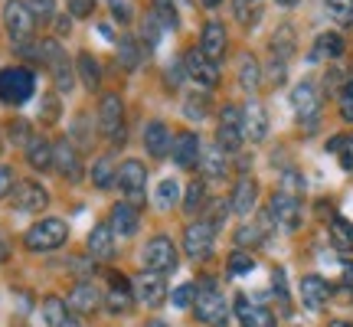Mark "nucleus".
Masks as SVG:
<instances>
[{
	"instance_id": "nucleus-1",
	"label": "nucleus",
	"mask_w": 353,
	"mask_h": 327,
	"mask_svg": "<svg viewBox=\"0 0 353 327\" xmlns=\"http://www.w3.org/2000/svg\"><path fill=\"white\" fill-rule=\"evenodd\" d=\"M193 308H196V317H200L206 327H226L229 304H226V298L219 295V288L213 285V278H200Z\"/></svg>"
},
{
	"instance_id": "nucleus-2",
	"label": "nucleus",
	"mask_w": 353,
	"mask_h": 327,
	"mask_svg": "<svg viewBox=\"0 0 353 327\" xmlns=\"http://www.w3.org/2000/svg\"><path fill=\"white\" fill-rule=\"evenodd\" d=\"M33 92H37V76L26 66L0 69V101L3 105H23L33 99Z\"/></svg>"
},
{
	"instance_id": "nucleus-3",
	"label": "nucleus",
	"mask_w": 353,
	"mask_h": 327,
	"mask_svg": "<svg viewBox=\"0 0 353 327\" xmlns=\"http://www.w3.org/2000/svg\"><path fill=\"white\" fill-rule=\"evenodd\" d=\"M65 239H69V229H65L63 219H39V223H33V226L26 229V236H23L30 252H52V249H59Z\"/></svg>"
},
{
	"instance_id": "nucleus-4",
	"label": "nucleus",
	"mask_w": 353,
	"mask_h": 327,
	"mask_svg": "<svg viewBox=\"0 0 353 327\" xmlns=\"http://www.w3.org/2000/svg\"><path fill=\"white\" fill-rule=\"evenodd\" d=\"M114 187L121 190L125 203L131 206H144V187H148V167L141 161H125L118 167V177H114Z\"/></svg>"
},
{
	"instance_id": "nucleus-5",
	"label": "nucleus",
	"mask_w": 353,
	"mask_h": 327,
	"mask_svg": "<svg viewBox=\"0 0 353 327\" xmlns=\"http://www.w3.org/2000/svg\"><path fill=\"white\" fill-rule=\"evenodd\" d=\"M3 23H7V33H10V39L17 43V50H20V46H26V43L33 39L37 17H33V10L26 7L23 0H7V7H3Z\"/></svg>"
},
{
	"instance_id": "nucleus-6",
	"label": "nucleus",
	"mask_w": 353,
	"mask_h": 327,
	"mask_svg": "<svg viewBox=\"0 0 353 327\" xmlns=\"http://www.w3.org/2000/svg\"><path fill=\"white\" fill-rule=\"evenodd\" d=\"M99 131L105 138H112L114 144H121L128 138V128H125V101L121 95H105L99 105Z\"/></svg>"
},
{
	"instance_id": "nucleus-7",
	"label": "nucleus",
	"mask_w": 353,
	"mask_h": 327,
	"mask_svg": "<svg viewBox=\"0 0 353 327\" xmlns=\"http://www.w3.org/2000/svg\"><path fill=\"white\" fill-rule=\"evenodd\" d=\"M141 265L151 275H167L176 268V246L167 236H154L144 249H141Z\"/></svg>"
},
{
	"instance_id": "nucleus-8",
	"label": "nucleus",
	"mask_w": 353,
	"mask_h": 327,
	"mask_svg": "<svg viewBox=\"0 0 353 327\" xmlns=\"http://www.w3.org/2000/svg\"><path fill=\"white\" fill-rule=\"evenodd\" d=\"M268 219L281 232H294V229L301 226V203H298V197L278 190L275 197H272V203H268Z\"/></svg>"
},
{
	"instance_id": "nucleus-9",
	"label": "nucleus",
	"mask_w": 353,
	"mask_h": 327,
	"mask_svg": "<svg viewBox=\"0 0 353 327\" xmlns=\"http://www.w3.org/2000/svg\"><path fill=\"white\" fill-rule=\"evenodd\" d=\"M242 138H245V128H242V112L236 105H226L219 112V128H216V144L226 154H236L242 148Z\"/></svg>"
},
{
	"instance_id": "nucleus-10",
	"label": "nucleus",
	"mask_w": 353,
	"mask_h": 327,
	"mask_svg": "<svg viewBox=\"0 0 353 327\" xmlns=\"http://www.w3.org/2000/svg\"><path fill=\"white\" fill-rule=\"evenodd\" d=\"M291 105H294V115L301 118L304 131H314L317 128V112H321V101H317V88L311 82H298L294 92H291Z\"/></svg>"
},
{
	"instance_id": "nucleus-11",
	"label": "nucleus",
	"mask_w": 353,
	"mask_h": 327,
	"mask_svg": "<svg viewBox=\"0 0 353 327\" xmlns=\"http://www.w3.org/2000/svg\"><path fill=\"white\" fill-rule=\"evenodd\" d=\"M216 246V229L203 219V223H190L183 232V252L190 259H210Z\"/></svg>"
},
{
	"instance_id": "nucleus-12",
	"label": "nucleus",
	"mask_w": 353,
	"mask_h": 327,
	"mask_svg": "<svg viewBox=\"0 0 353 327\" xmlns=\"http://www.w3.org/2000/svg\"><path fill=\"white\" fill-rule=\"evenodd\" d=\"M52 167L59 170V177L63 180H82V157H79L76 144L69 138H59L56 144H52Z\"/></svg>"
},
{
	"instance_id": "nucleus-13",
	"label": "nucleus",
	"mask_w": 353,
	"mask_h": 327,
	"mask_svg": "<svg viewBox=\"0 0 353 327\" xmlns=\"http://www.w3.org/2000/svg\"><path fill=\"white\" fill-rule=\"evenodd\" d=\"M13 206L20 210V213H39L46 203H50V193L39 187L37 180H20L17 187H13Z\"/></svg>"
},
{
	"instance_id": "nucleus-14",
	"label": "nucleus",
	"mask_w": 353,
	"mask_h": 327,
	"mask_svg": "<svg viewBox=\"0 0 353 327\" xmlns=\"http://www.w3.org/2000/svg\"><path fill=\"white\" fill-rule=\"evenodd\" d=\"M131 304H134L131 281H128L125 275L112 272V275H108V291H105V308H108L112 315H125V311H131Z\"/></svg>"
},
{
	"instance_id": "nucleus-15",
	"label": "nucleus",
	"mask_w": 353,
	"mask_h": 327,
	"mask_svg": "<svg viewBox=\"0 0 353 327\" xmlns=\"http://www.w3.org/2000/svg\"><path fill=\"white\" fill-rule=\"evenodd\" d=\"M65 304H69L76 315H95L101 304H105V295L99 291V285H92V281H79V285H72L69 301Z\"/></svg>"
},
{
	"instance_id": "nucleus-16",
	"label": "nucleus",
	"mask_w": 353,
	"mask_h": 327,
	"mask_svg": "<svg viewBox=\"0 0 353 327\" xmlns=\"http://www.w3.org/2000/svg\"><path fill=\"white\" fill-rule=\"evenodd\" d=\"M187 76L196 82V86H203V88H213L216 82H219V66L213 63V59H206L200 52V46L196 50H190L187 52Z\"/></svg>"
},
{
	"instance_id": "nucleus-17",
	"label": "nucleus",
	"mask_w": 353,
	"mask_h": 327,
	"mask_svg": "<svg viewBox=\"0 0 353 327\" xmlns=\"http://www.w3.org/2000/svg\"><path fill=\"white\" fill-rule=\"evenodd\" d=\"M236 315H239L242 327H278L275 315L262 304H252L245 295H236Z\"/></svg>"
},
{
	"instance_id": "nucleus-18",
	"label": "nucleus",
	"mask_w": 353,
	"mask_h": 327,
	"mask_svg": "<svg viewBox=\"0 0 353 327\" xmlns=\"http://www.w3.org/2000/svg\"><path fill=\"white\" fill-rule=\"evenodd\" d=\"M226 26L219 23V20H210V23L203 26L200 33V52L206 56V59H213V63H219L223 59V52H226Z\"/></svg>"
},
{
	"instance_id": "nucleus-19",
	"label": "nucleus",
	"mask_w": 353,
	"mask_h": 327,
	"mask_svg": "<svg viewBox=\"0 0 353 327\" xmlns=\"http://www.w3.org/2000/svg\"><path fill=\"white\" fill-rule=\"evenodd\" d=\"M108 226H112L114 236H134L141 229V213L138 206H131V203H114L112 206V216H108Z\"/></svg>"
},
{
	"instance_id": "nucleus-20",
	"label": "nucleus",
	"mask_w": 353,
	"mask_h": 327,
	"mask_svg": "<svg viewBox=\"0 0 353 327\" xmlns=\"http://www.w3.org/2000/svg\"><path fill=\"white\" fill-rule=\"evenodd\" d=\"M134 298H138L144 308H161L167 298V285L161 275H141L138 281H134Z\"/></svg>"
},
{
	"instance_id": "nucleus-21",
	"label": "nucleus",
	"mask_w": 353,
	"mask_h": 327,
	"mask_svg": "<svg viewBox=\"0 0 353 327\" xmlns=\"http://www.w3.org/2000/svg\"><path fill=\"white\" fill-rule=\"evenodd\" d=\"M330 298V281L321 275H304L301 278V301L307 311H321Z\"/></svg>"
},
{
	"instance_id": "nucleus-22",
	"label": "nucleus",
	"mask_w": 353,
	"mask_h": 327,
	"mask_svg": "<svg viewBox=\"0 0 353 327\" xmlns=\"http://www.w3.org/2000/svg\"><path fill=\"white\" fill-rule=\"evenodd\" d=\"M200 151H203V144H200V138H196L193 131L176 135V141H174V161H176V167L193 170V167L200 164Z\"/></svg>"
},
{
	"instance_id": "nucleus-23",
	"label": "nucleus",
	"mask_w": 353,
	"mask_h": 327,
	"mask_svg": "<svg viewBox=\"0 0 353 327\" xmlns=\"http://www.w3.org/2000/svg\"><path fill=\"white\" fill-rule=\"evenodd\" d=\"M200 164H203V177L210 180H226L229 177V154L219 144H210L200 151Z\"/></svg>"
},
{
	"instance_id": "nucleus-24",
	"label": "nucleus",
	"mask_w": 353,
	"mask_h": 327,
	"mask_svg": "<svg viewBox=\"0 0 353 327\" xmlns=\"http://www.w3.org/2000/svg\"><path fill=\"white\" fill-rule=\"evenodd\" d=\"M43 317H46V327H79L76 311L63 298H56V295H50L43 301Z\"/></svg>"
},
{
	"instance_id": "nucleus-25",
	"label": "nucleus",
	"mask_w": 353,
	"mask_h": 327,
	"mask_svg": "<svg viewBox=\"0 0 353 327\" xmlns=\"http://www.w3.org/2000/svg\"><path fill=\"white\" fill-rule=\"evenodd\" d=\"M255 200H259V184H255L252 177H242L239 184H236V190H232V200H229V210L232 213H252L255 210Z\"/></svg>"
},
{
	"instance_id": "nucleus-26",
	"label": "nucleus",
	"mask_w": 353,
	"mask_h": 327,
	"mask_svg": "<svg viewBox=\"0 0 353 327\" xmlns=\"http://www.w3.org/2000/svg\"><path fill=\"white\" fill-rule=\"evenodd\" d=\"M242 128H245V138L252 141H265V135H268V115L255 99L242 108Z\"/></svg>"
},
{
	"instance_id": "nucleus-27",
	"label": "nucleus",
	"mask_w": 353,
	"mask_h": 327,
	"mask_svg": "<svg viewBox=\"0 0 353 327\" xmlns=\"http://www.w3.org/2000/svg\"><path fill=\"white\" fill-rule=\"evenodd\" d=\"M88 255L92 259H112L114 255V232L112 226H95L92 232H88Z\"/></svg>"
},
{
	"instance_id": "nucleus-28",
	"label": "nucleus",
	"mask_w": 353,
	"mask_h": 327,
	"mask_svg": "<svg viewBox=\"0 0 353 327\" xmlns=\"http://www.w3.org/2000/svg\"><path fill=\"white\" fill-rule=\"evenodd\" d=\"M144 148L151 151V157H167L170 151V131L164 121H151L144 128Z\"/></svg>"
},
{
	"instance_id": "nucleus-29",
	"label": "nucleus",
	"mask_w": 353,
	"mask_h": 327,
	"mask_svg": "<svg viewBox=\"0 0 353 327\" xmlns=\"http://www.w3.org/2000/svg\"><path fill=\"white\" fill-rule=\"evenodd\" d=\"M26 161H30V167H33V170L46 174V170L52 167V141L30 138V144H26Z\"/></svg>"
},
{
	"instance_id": "nucleus-30",
	"label": "nucleus",
	"mask_w": 353,
	"mask_h": 327,
	"mask_svg": "<svg viewBox=\"0 0 353 327\" xmlns=\"http://www.w3.org/2000/svg\"><path fill=\"white\" fill-rule=\"evenodd\" d=\"M343 52V37L341 33H321L314 39V50H311V63H321V59H334Z\"/></svg>"
},
{
	"instance_id": "nucleus-31",
	"label": "nucleus",
	"mask_w": 353,
	"mask_h": 327,
	"mask_svg": "<svg viewBox=\"0 0 353 327\" xmlns=\"http://www.w3.org/2000/svg\"><path fill=\"white\" fill-rule=\"evenodd\" d=\"M239 82L245 92H255V88L262 86V66L255 59L252 52H242L239 56Z\"/></svg>"
},
{
	"instance_id": "nucleus-32",
	"label": "nucleus",
	"mask_w": 353,
	"mask_h": 327,
	"mask_svg": "<svg viewBox=\"0 0 353 327\" xmlns=\"http://www.w3.org/2000/svg\"><path fill=\"white\" fill-rule=\"evenodd\" d=\"M330 242H334V249L337 252H353L350 219H343V216H334V219H330Z\"/></svg>"
},
{
	"instance_id": "nucleus-33",
	"label": "nucleus",
	"mask_w": 353,
	"mask_h": 327,
	"mask_svg": "<svg viewBox=\"0 0 353 327\" xmlns=\"http://www.w3.org/2000/svg\"><path fill=\"white\" fill-rule=\"evenodd\" d=\"M154 20L164 30H176L180 26V13H176V0H151Z\"/></svg>"
},
{
	"instance_id": "nucleus-34",
	"label": "nucleus",
	"mask_w": 353,
	"mask_h": 327,
	"mask_svg": "<svg viewBox=\"0 0 353 327\" xmlns=\"http://www.w3.org/2000/svg\"><path fill=\"white\" fill-rule=\"evenodd\" d=\"M327 151L337 154V161H341L343 170H353V135H337V138H330Z\"/></svg>"
},
{
	"instance_id": "nucleus-35",
	"label": "nucleus",
	"mask_w": 353,
	"mask_h": 327,
	"mask_svg": "<svg viewBox=\"0 0 353 327\" xmlns=\"http://www.w3.org/2000/svg\"><path fill=\"white\" fill-rule=\"evenodd\" d=\"M79 72H82V82H85L88 92H99L101 69H99V63L92 59V52H79Z\"/></svg>"
},
{
	"instance_id": "nucleus-36",
	"label": "nucleus",
	"mask_w": 353,
	"mask_h": 327,
	"mask_svg": "<svg viewBox=\"0 0 353 327\" xmlns=\"http://www.w3.org/2000/svg\"><path fill=\"white\" fill-rule=\"evenodd\" d=\"M272 52H275L278 59H285V63H288V56H294V30L288 23L278 26L275 39H272Z\"/></svg>"
},
{
	"instance_id": "nucleus-37",
	"label": "nucleus",
	"mask_w": 353,
	"mask_h": 327,
	"mask_svg": "<svg viewBox=\"0 0 353 327\" xmlns=\"http://www.w3.org/2000/svg\"><path fill=\"white\" fill-rule=\"evenodd\" d=\"M183 115L193 118V121H203V118L210 115V99H206L203 92H190L187 99H183Z\"/></svg>"
},
{
	"instance_id": "nucleus-38",
	"label": "nucleus",
	"mask_w": 353,
	"mask_h": 327,
	"mask_svg": "<svg viewBox=\"0 0 353 327\" xmlns=\"http://www.w3.org/2000/svg\"><path fill=\"white\" fill-rule=\"evenodd\" d=\"M114 177H118V170H114V164L108 161V157H101V161L92 167V184H95V190L114 187Z\"/></svg>"
},
{
	"instance_id": "nucleus-39",
	"label": "nucleus",
	"mask_w": 353,
	"mask_h": 327,
	"mask_svg": "<svg viewBox=\"0 0 353 327\" xmlns=\"http://www.w3.org/2000/svg\"><path fill=\"white\" fill-rule=\"evenodd\" d=\"M52 76H56V86H59V92H72V66H69V59L63 56H56L52 59Z\"/></svg>"
},
{
	"instance_id": "nucleus-40",
	"label": "nucleus",
	"mask_w": 353,
	"mask_h": 327,
	"mask_svg": "<svg viewBox=\"0 0 353 327\" xmlns=\"http://www.w3.org/2000/svg\"><path fill=\"white\" fill-rule=\"evenodd\" d=\"M203 206H206V187H203V180H193L187 187V197H183V210L187 213H200Z\"/></svg>"
},
{
	"instance_id": "nucleus-41",
	"label": "nucleus",
	"mask_w": 353,
	"mask_h": 327,
	"mask_svg": "<svg viewBox=\"0 0 353 327\" xmlns=\"http://www.w3.org/2000/svg\"><path fill=\"white\" fill-rule=\"evenodd\" d=\"M327 13L334 17V23L353 26V0H327Z\"/></svg>"
},
{
	"instance_id": "nucleus-42",
	"label": "nucleus",
	"mask_w": 353,
	"mask_h": 327,
	"mask_svg": "<svg viewBox=\"0 0 353 327\" xmlns=\"http://www.w3.org/2000/svg\"><path fill=\"white\" fill-rule=\"evenodd\" d=\"M176 197H180V190H176V180H161L157 184V193H154V200H157V206L161 210H170L176 203Z\"/></svg>"
},
{
	"instance_id": "nucleus-43",
	"label": "nucleus",
	"mask_w": 353,
	"mask_h": 327,
	"mask_svg": "<svg viewBox=\"0 0 353 327\" xmlns=\"http://www.w3.org/2000/svg\"><path fill=\"white\" fill-rule=\"evenodd\" d=\"M161 30H164V26L154 20V13H148V20L141 26V43H144V50H154V46L161 43Z\"/></svg>"
},
{
	"instance_id": "nucleus-44",
	"label": "nucleus",
	"mask_w": 353,
	"mask_h": 327,
	"mask_svg": "<svg viewBox=\"0 0 353 327\" xmlns=\"http://www.w3.org/2000/svg\"><path fill=\"white\" fill-rule=\"evenodd\" d=\"M7 135H10L13 144H30V138H33V131H30V121H23V118H10L7 121Z\"/></svg>"
},
{
	"instance_id": "nucleus-45",
	"label": "nucleus",
	"mask_w": 353,
	"mask_h": 327,
	"mask_svg": "<svg viewBox=\"0 0 353 327\" xmlns=\"http://www.w3.org/2000/svg\"><path fill=\"white\" fill-rule=\"evenodd\" d=\"M255 268V259L249 255V252H232L229 255V275H245V272H252Z\"/></svg>"
},
{
	"instance_id": "nucleus-46",
	"label": "nucleus",
	"mask_w": 353,
	"mask_h": 327,
	"mask_svg": "<svg viewBox=\"0 0 353 327\" xmlns=\"http://www.w3.org/2000/svg\"><path fill=\"white\" fill-rule=\"evenodd\" d=\"M118 59H121V63L128 66V69H134V66L141 63V52H138V43H134V39H121V43H118Z\"/></svg>"
},
{
	"instance_id": "nucleus-47",
	"label": "nucleus",
	"mask_w": 353,
	"mask_h": 327,
	"mask_svg": "<svg viewBox=\"0 0 353 327\" xmlns=\"http://www.w3.org/2000/svg\"><path fill=\"white\" fill-rule=\"evenodd\" d=\"M265 236H268V229H262V226H242L236 232V242L239 246H259V242H265Z\"/></svg>"
},
{
	"instance_id": "nucleus-48",
	"label": "nucleus",
	"mask_w": 353,
	"mask_h": 327,
	"mask_svg": "<svg viewBox=\"0 0 353 327\" xmlns=\"http://www.w3.org/2000/svg\"><path fill=\"white\" fill-rule=\"evenodd\" d=\"M26 7L33 10L37 20H52V17H56V3H52V0H26Z\"/></svg>"
},
{
	"instance_id": "nucleus-49",
	"label": "nucleus",
	"mask_w": 353,
	"mask_h": 327,
	"mask_svg": "<svg viewBox=\"0 0 353 327\" xmlns=\"http://www.w3.org/2000/svg\"><path fill=\"white\" fill-rule=\"evenodd\" d=\"M196 301V285H180L174 291V308H193Z\"/></svg>"
},
{
	"instance_id": "nucleus-50",
	"label": "nucleus",
	"mask_w": 353,
	"mask_h": 327,
	"mask_svg": "<svg viewBox=\"0 0 353 327\" xmlns=\"http://www.w3.org/2000/svg\"><path fill=\"white\" fill-rule=\"evenodd\" d=\"M39 115H43V121H46V125H52V121L59 118V99H56V95H46L43 105H39Z\"/></svg>"
},
{
	"instance_id": "nucleus-51",
	"label": "nucleus",
	"mask_w": 353,
	"mask_h": 327,
	"mask_svg": "<svg viewBox=\"0 0 353 327\" xmlns=\"http://www.w3.org/2000/svg\"><path fill=\"white\" fill-rule=\"evenodd\" d=\"M341 115L347 121H353V79L341 88Z\"/></svg>"
},
{
	"instance_id": "nucleus-52",
	"label": "nucleus",
	"mask_w": 353,
	"mask_h": 327,
	"mask_svg": "<svg viewBox=\"0 0 353 327\" xmlns=\"http://www.w3.org/2000/svg\"><path fill=\"white\" fill-rule=\"evenodd\" d=\"M13 187H17V180H13V170H10V167H0V200H3V197H10Z\"/></svg>"
},
{
	"instance_id": "nucleus-53",
	"label": "nucleus",
	"mask_w": 353,
	"mask_h": 327,
	"mask_svg": "<svg viewBox=\"0 0 353 327\" xmlns=\"http://www.w3.org/2000/svg\"><path fill=\"white\" fill-rule=\"evenodd\" d=\"M65 3H69L72 17H88V13L95 10V0H65Z\"/></svg>"
},
{
	"instance_id": "nucleus-54",
	"label": "nucleus",
	"mask_w": 353,
	"mask_h": 327,
	"mask_svg": "<svg viewBox=\"0 0 353 327\" xmlns=\"http://www.w3.org/2000/svg\"><path fill=\"white\" fill-rule=\"evenodd\" d=\"M112 7H114V17H118L121 23H125L128 17H131V7H128V3H125V7H121V3H112Z\"/></svg>"
},
{
	"instance_id": "nucleus-55",
	"label": "nucleus",
	"mask_w": 353,
	"mask_h": 327,
	"mask_svg": "<svg viewBox=\"0 0 353 327\" xmlns=\"http://www.w3.org/2000/svg\"><path fill=\"white\" fill-rule=\"evenodd\" d=\"M343 278H347V285L353 288V262H347V268H343Z\"/></svg>"
},
{
	"instance_id": "nucleus-56",
	"label": "nucleus",
	"mask_w": 353,
	"mask_h": 327,
	"mask_svg": "<svg viewBox=\"0 0 353 327\" xmlns=\"http://www.w3.org/2000/svg\"><path fill=\"white\" fill-rule=\"evenodd\" d=\"M144 327H170V324H164V321H157V317H154V321H148Z\"/></svg>"
},
{
	"instance_id": "nucleus-57",
	"label": "nucleus",
	"mask_w": 353,
	"mask_h": 327,
	"mask_svg": "<svg viewBox=\"0 0 353 327\" xmlns=\"http://www.w3.org/2000/svg\"><path fill=\"white\" fill-rule=\"evenodd\" d=\"M278 7H294V3H298V0H275Z\"/></svg>"
},
{
	"instance_id": "nucleus-58",
	"label": "nucleus",
	"mask_w": 353,
	"mask_h": 327,
	"mask_svg": "<svg viewBox=\"0 0 353 327\" xmlns=\"http://www.w3.org/2000/svg\"><path fill=\"white\" fill-rule=\"evenodd\" d=\"M330 327H353L350 321H330Z\"/></svg>"
},
{
	"instance_id": "nucleus-59",
	"label": "nucleus",
	"mask_w": 353,
	"mask_h": 327,
	"mask_svg": "<svg viewBox=\"0 0 353 327\" xmlns=\"http://www.w3.org/2000/svg\"><path fill=\"white\" fill-rule=\"evenodd\" d=\"M223 0H203V7H219Z\"/></svg>"
},
{
	"instance_id": "nucleus-60",
	"label": "nucleus",
	"mask_w": 353,
	"mask_h": 327,
	"mask_svg": "<svg viewBox=\"0 0 353 327\" xmlns=\"http://www.w3.org/2000/svg\"><path fill=\"white\" fill-rule=\"evenodd\" d=\"M3 259H7V246L0 242V262H3Z\"/></svg>"
},
{
	"instance_id": "nucleus-61",
	"label": "nucleus",
	"mask_w": 353,
	"mask_h": 327,
	"mask_svg": "<svg viewBox=\"0 0 353 327\" xmlns=\"http://www.w3.org/2000/svg\"><path fill=\"white\" fill-rule=\"evenodd\" d=\"M245 3H249V7H255V3H259V0H245Z\"/></svg>"
},
{
	"instance_id": "nucleus-62",
	"label": "nucleus",
	"mask_w": 353,
	"mask_h": 327,
	"mask_svg": "<svg viewBox=\"0 0 353 327\" xmlns=\"http://www.w3.org/2000/svg\"><path fill=\"white\" fill-rule=\"evenodd\" d=\"M108 3H118V0H108Z\"/></svg>"
}]
</instances>
